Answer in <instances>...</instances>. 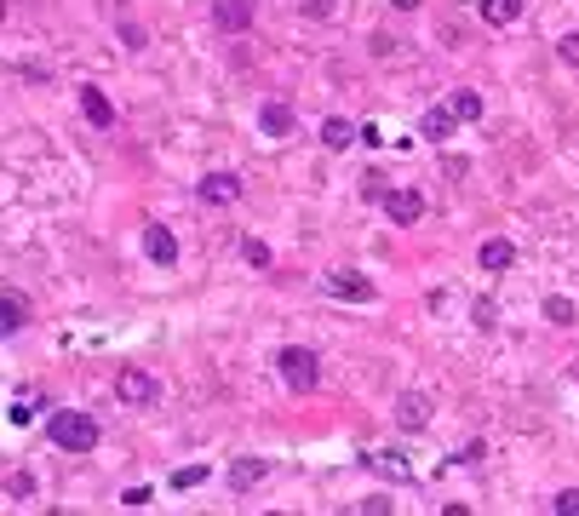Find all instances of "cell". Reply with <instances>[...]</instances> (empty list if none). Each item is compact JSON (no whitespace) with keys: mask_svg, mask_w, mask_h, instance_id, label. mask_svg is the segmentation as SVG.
Listing matches in <instances>:
<instances>
[{"mask_svg":"<svg viewBox=\"0 0 579 516\" xmlns=\"http://www.w3.org/2000/svg\"><path fill=\"white\" fill-rule=\"evenodd\" d=\"M46 436H52V448H64V453H92L98 448V419L75 413V408H58L52 419H46Z\"/></svg>","mask_w":579,"mask_h":516,"instance_id":"obj_1","label":"cell"},{"mask_svg":"<svg viewBox=\"0 0 579 516\" xmlns=\"http://www.w3.org/2000/svg\"><path fill=\"white\" fill-rule=\"evenodd\" d=\"M281 379H287L293 390H316V379H321L316 350H304V344H287V350H281Z\"/></svg>","mask_w":579,"mask_h":516,"instance_id":"obj_2","label":"cell"},{"mask_svg":"<svg viewBox=\"0 0 579 516\" xmlns=\"http://www.w3.org/2000/svg\"><path fill=\"white\" fill-rule=\"evenodd\" d=\"M115 396L127 402V408H149L155 402V379L144 367H121V379H115Z\"/></svg>","mask_w":579,"mask_h":516,"instance_id":"obj_3","label":"cell"},{"mask_svg":"<svg viewBox=\"0 0 579 516\" xmlns=\"http://www.w3.org/2000/svg\"><path fill=\"white\" fill-rule=\"evenodd\" d=\"M195 195H201V207H230V201H241V178L236 172H207Z\"/></svg>","mask_w":579,"mask_h":516,"instance_id":"obj_4","label":"cell"},{"mask_svg":"<svg viewBox=\"0 0 579 516\" xmlns=\"http://www.w3.org/2000/svg\"><path fill=\"white\" fill-rule=\"evenodd\" d=\"M327 287H333V299H350V304H367L379 293L362 270H327Z\"/></svg>","mask_w":579,"mask_h":516,"instance_id":"obj_5","label":"cell"},{"mask_svg":"<svg viewBox=\"0 0 579 516\" xmlns=\"http://www.w3.org/2000/svg\"><path fill=\"white\" fill-rule=\"evenodd\" d=\"M213 23L224 29V35H247V29H253V0H218Z\"/></svg>","mask_w":579,"mask_h":516,"instance_id":"obj_6","label":"cell"},{"mask_svg":"<svg viewBox=\"0 0 579 516\" xmlns=\"http://www.w3.org/2000/svg\"><path fill=\"white\" fill-rule=\"evenodd\" d=\"M396 425H402V430H425V425H430V396H425V390H402Z\"/></svg>","mask_w":579,"mask_h":516,"instance_id":"obj_7","label":"cell"},{"mask_svg":"<svg viewBox=\"0 0 579 516\" xmlns=\"http://www.w3.org/2000/svg\"><path fill=\"white\" fill-rule=\"evenodd\" d=\"M384 213L396 218V224H419V218H425V195H419V190H390Z\"/></svg>","mask_w":579,"mask_h":516,"instance_id":"obj_8","label":"cell"},{"mask_svg":"<svg viewBox=\"0 0 579 516\" xmlns=\"http://www.w3.org/2000/svg\"><path fill=\"white\" fill-rule=\"evenodd\" d=\"M258 127H264V132H270V138H287L293 127H299V115H293V109H287V104H276V98H270V104H264V109H258Z\"/></svg>","mask_w":579,"mask_h":516,"instance_id":"obj_9","label":"cell"},{"mask_svg":"<svg viewBox=\"0 0 579 516\" xmlns=\"http://www.w3.org/2000/svg\"><path fill=\"white\" fill-rule=\"evenodd\" d=\"M144 253H149L155 264H172V258H178V241H172L167 224H149V230H144Z\"/></svg>","mask_w":579,"mask_h":516,"instance_id":"obj_10","label":"cell"},{"mask_svg":"<svg viewBox=\"0 0 579 516\" xmlns=\"http://www.w3.org/2000/svg\"><path fill=\"white\" fill-rule=\"evenodd\" d=\"M442 109H448L453 121H459V127H465V121H476V115H482V92H471V86H465V92H453V98H442Z\"/></svg>","mask_w":579,"mask_h":516,"instance_id":"obj_11","label":"cell"},{"mask_svg":"<svg viewBox=\"0 0 579 516\" xmlns=\"http://www.w3.org/2000/svg\"><path fill=\"white\" fill-rule=\"evenodd\" d=\"M511 264H516V247L505 241V236H493V241H482V270H511Z\"/></svg>","mask_w":579,"mask_h":516,"instance_id":"obj_12","label":"cell"},{"mask_svg":"<svg viewBox=\"0 0 579 516\" xmlns=\"http://www.w3.org/2000/svg\"><path fill=\"white\" fill-rule=\"evenodd\" d=\"M264 471H270L264 459H236V465H230V488H236V493H247L253 482H264Z\"/></svg>","mask_w":579,"mask_h":516,"instance_id":"obj_13","label":"cell"},{"mask_svg":"<svg viewBox=\"0 0 579 516\" xmlns=\"http://www.w3.org/2000/svg\"><path fill=\"white\" fill-rule=\"evenodd\" d=\"M81 109H86L92 127H109V121H115V109H109V98H104L98 86H81Z\"/></svg>","mask_w":579,"mask_h":516,"instance_id":"obj_14","label":"cell"},{"mask_svg":"<svg viewBox=\"0 0 579 516\" xmlns=\"http://www.w3.org/2000/svg\"><path fill=\"white\" fill-rule=\"evenodd\" d=\"M516 18H522V0H488V6H482V23L488 29H505Z\"/></svg>","mask_w":579,"mask_h":516,"instance_id":"obj_15","label":"cell"},{"mask_svg":"<svg viewBox=\"0 0 579 516\" xmlns=\"http://www.w3.org/2000/svg\"><path fill=\"white\" fill-rule=\"evenodd\" d=\"M321 144H327V149H350V144H356V127H350V121H344V115L321 121Z\"/></svg>","mask_w":579,"mask_h":516,"instance_id":"obj_16","label":"cell"},{"mask_svg":"<svg viewBox=\"0 0 579 516\" xmlns=\"http://www.w3.org/2000/svg\"><path fill=\"white\" fill-rule=\"evenodd\" d=\"M23 316H29V310H23V299H18V293H6V299H0V333H6V339H18Z\"/></svg>","mask_w":579,"mask_h":516,"instance_id":"obj_17","label":"cell"},{"mask_svg":"<svg viewBox=\"0 0 579 516\" xmlns=\"http://www.w3.org/2000/svg\"><path fill=\"white\" fill-rule=\"evenodd\" d=\"M373 471H384V476H396V482H413V465L408 459H402V453H373Z\"/></svg>","mask_w":579,"mask_h":516,"instance_id":"obj_18","label":"cell"},{"mask_svg":"<svg viewBox=\"0 0 579 516\" xmlns=\"http://www.w3.org/2000/svg\"><path fill=\"white\" fill-rule=\"evenodd\" d=\"M201 482H207V465H184V471H172V488H178V493L201 488Z\"/></svg>","mask_w":579,"mask_h":516,"instance_id":"obj_19","label":"cell"},{"mask_svg":"<svg viewBox=\"0 0 579 516\" xmlns=\"http://www.w3.org/2000/svg\"><path fill=\"white\" fill-rule=\"evenodd\" d=\"M545 321L568 327V321H574V304H568V299H556V293H551V299H545Z\"/></svg>","mask_w":579,"mask_h":516,"instance_id":"obj_20","label":"cell"},{"mask_svg":"<svg viewBox=\"0 0 579 516\" xmlns=\"http://www.w3.org/2000/svg\"><path fill=\"white\" fill-rule=\"evenodd\" d=\"M6 493L12 499H29V493H35V476H29V471H6Z\"/></svg>","mask_w":579,"mask_h":516,"instance_id":"obj_21","label":"cell"},{"mask_svg":"<svg viewBox=\"0 0 579 516\" xmlns=\"http://www.w3.org/2000/svg\"><path fill=\"white\" fill-rule=\"evenodd\" d=\"M556 516H579V488H562L556 493Z\"/></svg>","mask_w":579,"mask_h":516,"instance_id":"obj_22","label":"cell"},{"mask_svg":"<svg viewBox=\"0 0 579 516\" xmlns=\"http://www.w3.org/2000/svg\"><path fill=\"white\" fill-rule=\"evenodd\" d=\"M241 253H247V264H258V270L270 264V247H264V241H241Z\"/></svg>","mask_w":579,"mask_h":516,"instance_id":"obj_23","label":"cell"},{"mask_svg":"<svg viewBox=\"0 0 579 516\" xmlns=\"http://www.w3.org/2000/svg\"><path fill=\"white\" fill-rule=\"evenodd\" d=\"M556 58H562V64H579V35H562L556 41Z\"/></svg>","mask_w":579,"mask_h":516,"instance_id":"obj_24","label":"cell"},{"mask_svg":"<svg viewBox=\"0 0 579 516\" xmlns=\"http://www.w3.org/2000/svg\"><path fill=\"white\" fill-rule=\"evenodd\" d=\"M121 41H127V46H144V29H138V23L127 18V23H121Z\"/></svg>","mask_w":579,"mask_h":516,"instance_id":"obj_25","label":"cell"},{"mask_svg":"<svg viewBox=\"0 0 579 516\" xmlns=\"http://www.w3.org/2000/svg\"><path fill=\"white\" fill-rule=\"evenodd\" d=\"M304 12H310V18H327V12H333V0H304Z\"/></svg>","mask_w":579,"mask_h":516,"instance_id":"obj_26","label":"cell"},{"mask_svg":"<svg viewBox=\"0 0 579 516\" xmlns=\"http://www.w3.org/2000/svg\"><path fill=\"white\" fill-rule=\"evenodd\" d=\"M419 6H425V0H396V12H419Z\"/></svg>","mask_w":579,"mask_h":516,"instance_id":"obj_27","label":"cell"},{"mask_svg":"<svg viewBox=\"0 0 579 516\" xmlns=\"http://www.w3.org/2000/svg\"><path fill=\"white\" fill-rule=\"evenodd\" d=\"M574 379H579V367H574Z\"/></svg>","mask_w":579,"mask_h":516,"instance_id":"obj_28","label":"cell"}]
</instances>
